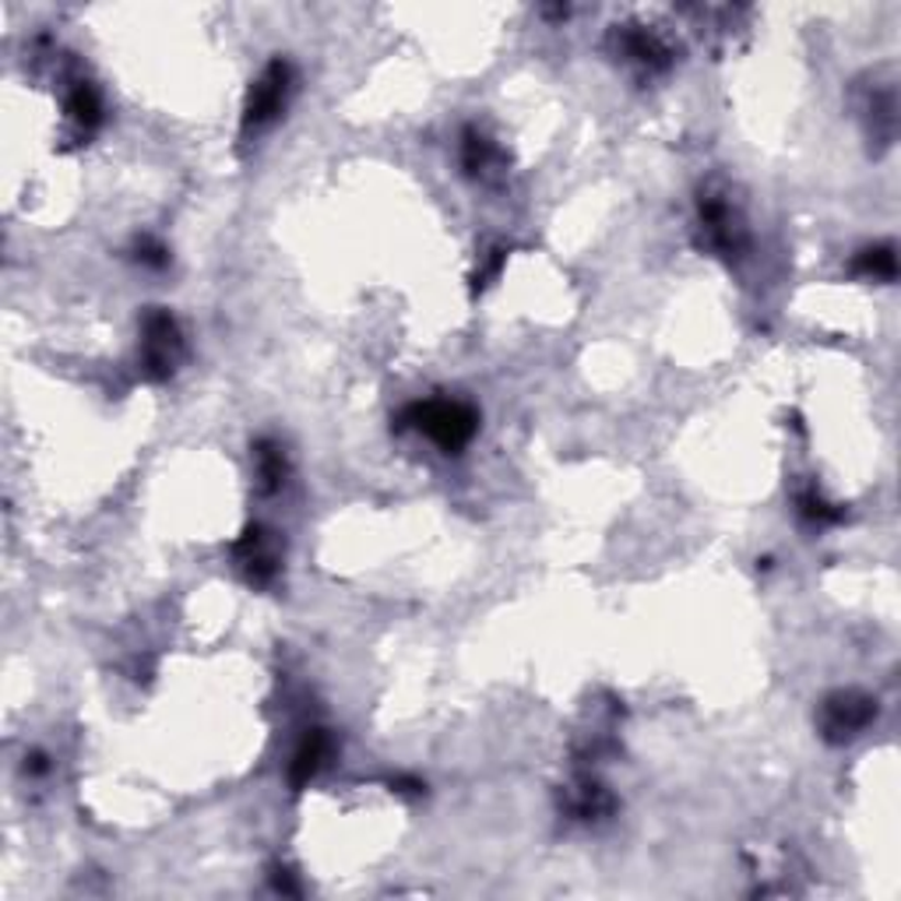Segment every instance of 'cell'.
Wrapping results in <instances>:
<instances>
[{
    "mask_svg": "<svg viewBox=\"0 0 901 901\" xmlns=\"http://www.w3.org/2000/svg\"><path fill=\"white\" fill-rule=\"evenodd\" d=\"M412 415H415V423H420V430H426L430 437L447 450L461 447L476 430V415L465 406H450V402L420 406V409H412Z\"/></svg>",
    "mask_w": 901,
    "mask_h": 901,
    "instance_id": "obj_1",
    "label": "cell"
},
{
    "mask_svg": "<svg viewBox=\"0 0 901 901\" xmlns=\"http://www.w3.org/2000/svg\"><path fill=\"white\" fill-rule=\"evenodd\" d=\"M870 715H874L870 700L845 694V697L831 700V705H828V729L831 732H842V737H853L856 729H863L866 722H870Z\"/></svg>",
    "mask_w": 901,
    "mask_h": 901,
    "instance_id": "obj_3",
    "label": "cell"
},
{
    "mask_svg": "<svg viewBox=\"0 0 901 901\" xmlns=\"http://www.w3.org/2000/svg\"><path fill=\"white\" fill-rule=\"evenodd\" d=\"M328 757V740L321 737V732H313V737L299 746V754H296V761H293V778L296 782H307L317 767H321V761Z\"/></svg>",
    "mask_w": 901,
    "mask_h": 901,
    "instance_id": "obj_4",
    "label": "cell"
},
{
    "mask_svg": "<svg viewBox=\"0 0 901 901\" xmlns=\"http://www.w3.org/2000/svg\"><path fill=\"white\" fill-rule=\"evenodd\" d=\"M286 89H289V71L275 64V68L264 75L258 85H254V99H250V110H247V124H264L272 121V116L282 110L286 103Z\"/></svg>",
    "mask_w": 901,
    "mask_h": 901,
    "instance_id": "obj_2",
    "label": "cell"
}]
</instances>
